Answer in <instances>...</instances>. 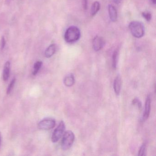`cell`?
Returning a JSON list of instances; mask_svg holds the SVG:
<instances>
[{"label":"cell","instance_id":"cell-1","mask_svg":"<svg viewBox=\"0 0 156 156\" xmlns=\"http://www.w3.org/2000/svg\"><path fill=\"white\" fill-rule=\"evenodd\" d=\"M81 36L80 30L76 26H71L66 31L64 39L66 42L73 43L79 40Z\"/></svg>","mask_w":156,"mask_h":156},{"label":"cell","instance_id":"cell-2","mask_svg":"<svg viewBox=\"0 0 156 156\" xmlns=\"http://www.w3.org/2000/svg\"><path fill=\"white\" fill-rule=\"evenodd\" d=\"M129 28L131 34L135 38H140L144 36L145 28L140 22H131L129 25Z\"/></svg>","mask_w":156,"mask_h":156},{"label":"cell","instance_id":"cell-3","mask_svg":"<svg viewBox=\"0 0 156 156\" xmlns=\"http://www.w3.org/2000/svg\"><path fill=\"white\" fill-rule=\"evenodd\" d=\"M75 140V135L71 130H67L63 135L62 141V148L63 150L69 149Z\"/></svg>","mask_w":156,"mask_h":156},{"label":"cell","instance_id":"cell-4","mask_svg":"<svg viewBox=\"0 0 156 156\" xmlns=\"http://www.w3.org/2000/svg\"><path fill=\"white\" fill-rule=\"evenodd\" d=\"M65 128V124L64 122L63 121H61L53 133L51 137V141L53 143L57 142L61 139L64 133Z\"/></svg>","mask_w":156,"mask_h":156},{"label":"cell","instance_id":"cell-5","mask_svg":"<svg viewBox=\"0 0 156 156\" xmlns=\"http://www.w3.org/2000/svg\"><path fill=\"white\" fill-rule=\"evenodd\" d=\"M55 125V120L53 119L48 118L40 121L38 124V127L39 129L41 130H48L53 128Z\"/></svg>","mask_w":156,"mask_h":156},{"label":"cell","instance_id":"cell-6","mask_svg":"<svg viewBox=\"0 0 156 156\" xmlns=\"http://www.w3.org/2000/svg\"><path fill=\"white\" fill-rule=\"evenodd\" d=\"M105 41L103 38L99 36H96L93 41V48L96 51H98L105 46Z\"/></svg>","mask_w":156,"mask_h":156},{"label":"cell","instance_id":"cell-7","mask_svg":"<svg viewBox=\"0 0 156 156\" xmlns=\"http://www.w3.org/2000/svg\"><path fill=\"white\" fill-rule=\"evenodd\" d=\"M151 100L150 96L148 95L146 99V103L145 105V109L143 113V117L142 118V121H144L147 120L149 116L151 111Z\"/></svg>","mask_w":156,"mask_h":156},{"label":"cell","instance_id":"cell-8","mask_svg":"<svg viewBox=\"0 0 156 156\" xmlns=\"http://www.w3.org/2000/svg\"><path fill=\"white\" fill-rule=\"evenodd\" d=\"M122 86V80L120 75H118L115 78L114 82V89L117 95L120 94Z\"/></svg>","mask_w":156,"mask_h":156},{"label":"cell","instance_id":"cell-9","mask_svg":"<svg viewBox=\"0 0 156 156\" xmlns=\"http://www.w3.org/2000/svg\"><path fill=\"white\" fill-rule=\"evenodd\" d=\"M108 14L110 20L113 22H115L117 20V12L115 8L112 5H108Z\"/></svg>","mask_w":156,"mask_h":156},{"label":"cell","instance_id":"cell-10","mask_svg":"<svg viewBox=\"0 0 156 156\" xmlns=\"http://www.w3.org/2000/svg\"><path fill=\"white\" fill-rule=\"evenodd\" d=\"M10 62L9 61L6 62L4 66L3 71V79L4 81H7L10 76Z\"/></svg>","mask_w":156,"mask_h":156},{"label":"cell","instance_id":"cell-11","mask_svg":"<svg viewBox=\"0 0 156 156\" xmlns=\"http://www.w3.org/2000/svg\"><path fill=\"white\" fill-rule=\"evenodd\" d=\"M74 76L73 74H70L66 76L64 79V83L66 86L68 87H71L75 83Z\"/></svg>","mask_w":156,"mask_h":156},{"label":"cell","instance_id":"cell-12","mask_svg":"<svg viewBox=\"0 0 156 156\" xmlns=\"http://www.w3.org/2000/svg\"><path fill=\"white\" fill-rule=\"evenodd\" d=\"M56 46L55 44H51L45 50L44 55L47 58H51L55 53Z\"/></svg>","mask_w":156,"mask_h":156},{"label":"cell","instance_id":"cell-13","mask_svg":"<svg viewBox=\"0 0 156 156\" xmlns=\"http://www.w3.org/2000/svg\"><path fill=\"white\" fill-rule=\"evenodd\" d=\"M100 9V4L98 2L96 1L93 3L91 7V14L94 16L97 13Z\"/></svg>","mask_w":156,"mask_h":156},{"label":"cell","instance_id":"cell-14","mask_svg":"<svg viewBox=\"0 0 156 156\" xmlns=\"http://www.w3.org/2000/svg\"><path fill=\"white\" fill-rule=\"evenodd\" d=\"M118 51H115L112 56V66L114 69H116L118 62Z\"/></svg>","mask_w":156,"mask_h":156},{"label":"cell","instance_id":"cell-15","mask_svg":"<svg viewBox=\"0 0 156 156\" xmlns=\"http://www.w3.org/2000/svg\"><path fill=\"white\" fill-rule=\"evenodd\" d=\"M42 64V62H41V61H38V62H35V63L34 64V66L33 75H36L38 73L39 70H40Z\"/></svg>","mask_w":156,"mask_h":156},{"label":"cell","instance_id":"cell-16","mask_svg":"<svg viewBox=\"0 0 156 156\" xmlns=\"http://www.w3.org/2000/svg\"><path fill=\"white\" fill-rule=\"evenodd\" d=\"M15 83H16V79H15V78H13L12 81L10 83L9 85L8 89H7V94H10L11 92L12 91V89H13V87H14V85H15Z\"/></svg>","mask_w":156,"mask_h":156},{"label":"cell","instance_id":"cell-17","mask_svg":"<svg viewBox=\"0 0 156 156\" xmlns=\"http://www.w3.org/2000/svg\"><path fill=\"white\" fill-rule=\"evenodd\" d=\"M146 145L145 144H143L140 148L139 151L138 156H145L146 155Z\"/></svg>","mask_w":156,"mask_h":156},{"label":"cell","instance_id":"cell-18","mask_svg":"<svg viewBox=\"0 0 156 156\" xmlns=\"http://www.w3.org/2000/svg\"><path fill=\"white\" fill-rule=\"evenodd\" d=\"M132 104L136 106L139 109H141V107H142V105H141V102L140 101L139 99L137 98H135L133 99L132 101Z\"/></svg>","mask_w":156,"mask_h":156},{"label":"cell","instance_id":"cell-19","mask_svg":"<svg viewBox=\"0 0 156 156\" xmlns=\"http://www.w3.org/2000/svg\"><path fill=\"white\" fill-rule=\"evenodd\" d=\"M142 15L144 19L147 21H150L151 20V15L150 12H143L142 13Z\"/></svg>","mask_w":156,"mask_h":156},{"label":"cell","instance_id":"cell-20","mask_svg":"<svg viewBox=\"0 0 156 156\" xmlns=\"http://www.w3.org/2000/svg\"><path fill=\"white\" fill-rule=\"evenodd\" d=\"M6 40H5V37L2 36L1 39V49L3 50L5 48V45H6Z\"/></svg>","mask_w":156,"mask_h":156},{"label":"cell","instance_id":"cell-21","mask_svg":"<svg viewBox=\"0 0 156 156\" xmlns=\"http://www.w3.org/2000/svg\"><path fill=\"white\" fill-rule=\"evenodd\" d=\"M88 0H83V6L85 10L87 9Z\"/></svg>","mask_w":156,"mask_h":156},{"label":"cell","instance_id":"cell-22","mask_svg":"<svg viewBox=\"0 0 156 156\" xmlns=\"http://www.w3.org/2000/svg\"><path fill=\"white\" fill-rule=\"evenodd\" d=\"M113 1H114V2L116 4H119L121 1V0H113Z\"/></svg>","mask_w":156,"mask_h":156},{"label":"cell","instance_id":"cell-23","mask_svg":"<svg viewBox=\"0 0 156 156\" xmlns=\"http://www.w3.org/2000/svg\"><path fill=\"white\" fill-rule=\"evenodd\" d=\"M153 4H156V0H151Z\"/></svg>","mask_w":156,"mask_h":156},{"label":"cell","instance_id":"cell-24","mask_svg":"<svg viewBox=\"0 0 156 156\" xmlns=\"http://www.w3.org/2000/svg\"><path fill=\"white\" fill-rule=\"evenodd\" d=\"M1 134H0V147H1Z\"/></svg>","mask_w":156,"mask_h":156}]
</instances>
